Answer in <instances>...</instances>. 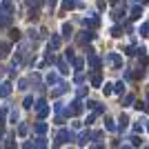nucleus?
Returning <instances> with one entry per match:
<instances>
[{
    "label": "nucleus",
    "instance_id": "f257e3e1",
    "mask_svg": "<svg viewBox=\"0 0 149 149\" xmlns=\"http://www.w3.org/2000/svg\"><path fill=\"white\" fill-rule=\"evenodd\" d=\"M9 91H11V89H9V85H2V89H0V93H2V96H9Z\"/></svg>",
    "mask_w": 149,
    "mask_h": 149
},
{
    "label": "nucleus",
    "instance_id": "f03ea898",
    "mask_svg": "<svg viewBox=\"0 0 149 149\" xmlns=\"http://www.w3.org/2000/svg\"><path fill=\"white\" fill-rule=\"evenodd\" d=\"M62 7H65V9H71V7H74V0H65V2H62Z\"/></svg>",
    "mask_w": 149,
    "mask_h": 149
},
{
    "label": "nucleus",
    "instance_id": "7ed1b4c3",
    "mask_svg": "<svg viewBox=\"0 0 149 149\" xmlns=\"http://www.w3.org/2000/svg\"><path fill=\"white\" fill-rule=\"evenodd\" d=\"M49 2H51V5H56V0H49Z\"/></svg>",
    "mask_w": 149,
    "mask_h": 149
}]
</instances>
